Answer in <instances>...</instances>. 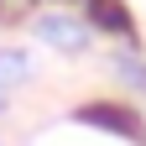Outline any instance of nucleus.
Here are the masks:
<instances>
[{
    "instance_id": "1",
    "label": "nucleus",
    "mask_w": 146,
    "mask_h": 146,
    "mask_svg": "<svg viewBox=\"0 0 146 146\" xmlns=\"http://www.w3.org/2000/svg\"><path fill=\"white\" fill-rule=\"evenodd\" d=\"M36 31H42V42H52V47H89V21H78V16L73 11H52V16H42V21H36Z\"/></svg>"
},
{
    "instance_id": "2",
    "label": "nucleus",
    "mask_w": 146,
    "mask_h": 146,
    "mask_svg": "<svg viewBox=\"0 0 146 146\" xmlns=\"http://www.w3.org/2000/svg\"><path fill=\"white\" fill-rule=\"evenodd\" d=\"M84 21L99 26V31H115V36L131 31V16L120 11V0H84Z\"/></svg>"
},
{
    "instance_id": "3",
    "label": "nucleus",
    "mask_w": 146,
    "mask_h": 146,
    "mask_svg": "<svg viewBox=\"0 0 146 146\" xmlns=\"http://www.w3.org/2000/svg\"><path fill=\"white\" fill-rule=\"evenodd\" d=\"M26 78V52H0V84Z\"/></svg>"
}]
</instances>
